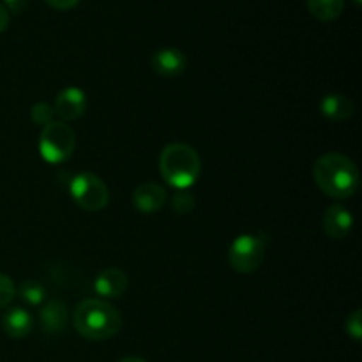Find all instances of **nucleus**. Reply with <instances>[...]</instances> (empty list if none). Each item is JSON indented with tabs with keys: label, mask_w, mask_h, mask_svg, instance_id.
<instances>
[{
	"label": "nucleus",
	"mask_w": 362,
	"mask_h": 362,
	"mask_svg": "<svg viewBox=\"0 0 362 362\" xmlns=\"http://www.w3.org/2000/svg\"><path fill=\"white\" fill-rule=\"evenodd\" d=\"M34 327L32 315L23 308H11L2 317V329L9 338L23 339L27 338Z\"/></svg>",
	"instance_id": "nucleus-12"
},
{
	"label": "nucleus",
	"mask_w": 362,
	"mask_h": 362,
	"mask_svg": "<svg viewBox=\"0 0 362 362\" xmlns=\"http://www.w3.org/2000/svg\"><path fill=\"white\" fill-rule=\"evenodd\" d=\"M313 177L317 186L327 197L345 200L359 189V170L357 165L345 154L327 152L315 161Z\"/></svg>",
	"instance_id": "nucleus-1"
},
{
	"label": "nucleus",
	"mask_w": 362,
	"mask_h": 362,
	"mask_svg": "<svg viewBox=\"0 0 362 362\" xmlns=\"http://www.w3.org/2000/svg\"><path fill=\"white\" fill-rule=\"evenodd\" d=\"M354 103L343 94H327L320 101V112L325 119L341 122L354 115Z\"/></svg>",
	"instance_id": "nucleus-14"
},
{
	"label": "nucleus",
	"mask_w": 362,
	"mask_h": 362,
	"mask_svg": "<svg viewBox=\"0 0 362 362\" xmlns=\"http://www.w3.org/2000/svg\"><path fill=\"white\" fill-rule=\"evenodd\" d=\"M16 293L30 306H39L42 300L46 299V288L42 283L35 281V279H25L20 283L16 288Z\"/></svg>",
	"instance_id": "nucleus-16"
},
{
	"label": "nucleus",
	"mask_w": 362,
	"mask_h": 362,
	"mask_svg": "<svg viewBox=\"0 0 362 362\" xmlns=\"http://www.w3.org/2000/svg\"><path fill=\"white\" fill-rule=\"evenodd\" d=\"M172 209L177 212V214H187V212H191L194 209L193 194L187 193L186 189L179 191L177 194H173Z\"/></svg>",
	"instance_id": "nucleus-18"
},
{
	"label": "nucleus",
	"mask_w": 362,
	"mask_h": 362,
	"mask_svg": "<svg viewBox=\"0 0 362 362\" xmlns=\"http://www.w3.org/2000/svg\"><path fill=\"white\" fill-rule=\"evenodd\" d=\"M53 115H55V110L48 105V103H37V105L32 106L30 117L35 124L39 126H46V124L53 122Z\"/></svg>",
	"instance_id": "nucleus-19"
},
{
	"label": "nucleus",
	"mask_w": 362,
	"mask_h": 362,
	"mask_svg": "<svg viewBox=\"0 0 362 362\" xmlns=\"http://www.w3.org/2000/svg\"><path fill=\"white\" fill-rule=\"evenodd\" d=\"M186 55L177 48H163L152 57V67H154L156 73L165 78L180 76L186 71Z\"/></svg>",
	"instance_id": "nucleus-10"
},
{
	"label": "nucleus",
	"mask_w": 362,
	"mask_h": 362,
	"mask_svg": "<svg viewBox=\"0 0 362 362\" xmlns=\"http://www.w3.org/2000/svg\"><path fill=\"white\" fill-rule=\"evenodd\" d=\"M14 297H16V286H14V281L9 276L0 272V310L9 306V304L13 303Z\"/></svg>",
	"instance_id": "nucleus-17"
},
{
	"label": "nucleus",
	"mask_w": 362,
	"mask_h": 362,
	"mask_svg": "<svg viewBox=\"0 0 362 362\" xmlns=\"http://www.w3.org/2000/svg\"><path fill=\"white\" fill-rule=\"evenodd\" d=\"M41 327L48 334H60L67 327V308L62 300L53 299L42 308Z\"/></svg>",
	"instance_id": "nucleus-13"
},
{
	"label": "nucleus",
	"mask_w": 362,
	"mask_h": 362,
	"mask_svg": "<svg viewBox=\"0 0 362 362\" xmlns=\"http://www.w3.org/2000/svg\"><path fill=\"white\" fill-rule=\"evenodd\" d=\"M48 6L55 7V9H60V11H66V9H73L74 6H78V2L80 0H45Z\"/></svg>",
	"instance_id": "nucleus-21"
},
{
	"label": "nucleus",
	"mask_w": 362,
	"mask_h": 362,
	"mask_svg": "<svg viewBox=\"0 0 362 362\" xmlns=\"http://www.w3.org/2000/svg\"><path fill=\"white\" fill-rule=\"evenodd\" d=\"M310 13L320 21H332L343 13L345 0H306Z\"/></svg>",
	"instance_id": "nucleus-15"
},
{
	"label": "nucleus",
	"mask_w": 362,
	"mask_h": 362,
	"mask_svg": "<svg viewBox=\"0 0 362 362\" xmlns=\"http://www.w3.org/2000/svg\"><path fill=\"white\" fill-rule=\"evenodd\" d=\"M127 285L129 281H127L126 272L117 267H108L98 274L94 281V290L98 296L105 297V299H117L126 293Z\"/></svg>",
	"instance_id": "nucleus-9"
},
{
	"label": "nucleus",
	"mask_w": 362,
	"mask_h": 362,
	"mask_svg": "<svg viewBox=\"0 0 362 362\" xmlns=\"http://www.w3.org/2000/svg\"><path fill=\"white\" fill-rule=\"evenodd\" d=\"M4 4H6V9L13 11V13H20V11L25 9V6H27V0H4Z\"/></svg>",
	"instance_id": "nucleus-22"
},
{
	"label": "nucleus",
	"mask_w": 362,
	"mask_h": 362,
	"mask_svg": "<svg viewBox=\"0 0 362 362\" xmlns=\"http://www.w3.org/2000/svg\"><path fill=\"white\" fill-rule=\"evenodd\" d=\"M356 4H361V0H356Z\"/></svg>",
	"instance_id": "nucleus-25"
},
{
	"label": "nucleus",
	"mask_w": 362,
	"mask_h": 362,
	"mask_svg": "<svg viewBox=\"0 0 362 362\" xmlns=\"http://www.w3.org/2000/svg\"><path fill=\"white\" fill-rule=\"evenodd\" d=\"M7 27H9V13H7L6 7L0 4V34H2Z\"/></svg>",
	"instance_id": "nucleus-23"
},
{
	"label": "nucleus",
	"mask_w": 362,
	"mask_h": 362,
	"mask_svg": "<svg viewBox=\"0 0 362 362\" xmlns=\"http://www.w3.org/2000/svg\"><path fill=\"white\" fill-rule=\"evenodd\" d=\"M76 136L66 122H49L39 136V152L48 163H64L73 156Z\"/></svg>",
	"instance_id": "nucleus-4"
},
{
	"label": "nucleus",
	"mask_w": 362,
	"mask_h": 362,
	"mask_svg": "<svg viewBox=\"0 0 362 362\" xmlns=\"http://www.w3.org/2000/svg\"><path fill=\"white\" fill-rule=\"evenodd\" d=\"M346 334L350 336L352 339L359 341L362 338V313L361 310H356L349 318H346V325H345Z\"/></svg>",
	"instance_id": "nucleus-20"
},
{
	"label": "nucleus",
	"mask_w": 362,
	"mask_h": 362,
	"mask_svg": "<svg viewBox=\"0 0 362 362\" xmlns=\"http://www.w3.org/2000/svg\"><path fill=\"white\" fill-rule=\"evenodd\" d=\"M69 191L74 204L88 212L103 211L110 202L108 186L103 182L101 177L90 172H83L74 177Z\"/></svg>",
	"instance_id": "nucleus-5"
},
{
	"label": "nucleus",
	"mask_w": 362,
	"mask_h": 362,
	"mask_svg": "<svg viewBox=\"0 0 362 362\" xmlns=\"http://www.w3.org/2000/svg\"><path fill=\"white\" fill-rule=\"evenodd\" d=\"M159 172L172 187L179 191L187 189L198 180L202 172V161L198 152L186 144L166 145L159 156Z\"/></svg>",
	"instance_id": "nucleus-3"
},
{
	"label": "nucleus",
	"mask_w": 362,
	"mask_h": 362,
	"mask_svg": "<svg viewBox=\"0 0 362 362\" xmlns=\"http://www.w3.org/2000/svg\"><path fill=\"white\" fill-rule=\"evenodd\" d=\"M265 244L264 237L260 235H239L232 243L228 250V262L233 271L240 274H251L262 265L265 258Z\"/></svg>",
	"instance_id": "nucleus-6"
},
{
	"label": "nucleus",
	"mask_w": 362,
	"mask_h": 362,
	"mask_svg": "<svg viewBox=\"0 0 362 362\" xmlns=\"http://www.w3.org/2000/svg\"><path fill=\"white\" fill-rule=\"evenodd\" d=\"M354 218L343 205H331L324 214V230L331 239L341 240L352 232Z\"/></svg>",
	"instance_id": "nucleus-11"
},
{
	"label": "nucleus",
	"mask_w": 362,
	"mask_h": 362,
	"mask_svg": "<svg viewBox=\"0 0 362 362\" xmlns=\"http://www.w3.org/2000/svg\"><path fill=\"white\" fill-rule=\"evenodd\" d=\"M119 362H145V361L140 359V357H124V359H120Z\"/></svg>",
	"instance_id": "nucleus-24"
},
{
	"label": "nucleus",
	"mask_w": 362,
	"mask_h": 362,
	"mask_svg": "<svg viewBox=\"0 0 362 362\" xmlns=\"http://www.w3.org/2000/svg\"><path fill=\"white\" fill-rule=\"evenodd\" d=\"M55 113L64 120H76L87 110V98L81 88H64L55 99Z\"/></svg>",
	"instance_id": "nucleus-8"
},
{
	"label": "nucleus",
	"mask_w": 362,
	"mask_h": 362,
	"mask_svg": "<svg viewBox=\"0 0 362 362\" xmlns=\"http://www.w3.org/2000/svg\"><path fill=\"white\" fill-rule=\"evenodd\" d=\"M165 187L156 182H144L134 189L133 204L141 214H156L166 204Z\"/></svg>",
	"instance_id": "nucleus-7"
},
{
	"label": "nucleus",
	"mask_w": 362,
	"mask_h": 362,
	"mask_svg": "<svg viewBox=\"0 0 362 362\" xmlns=\"http://www.w3.org/2000/svg\"><path fill=\"white\" fill-rule=\"evenodd\" d=\"M74 329L90 341H105L113 338L122 327V317L115 306L101 299H85L73 315Z\"/></svg>",
	"instance_id": "nucleus-2"
}]
</instances>
